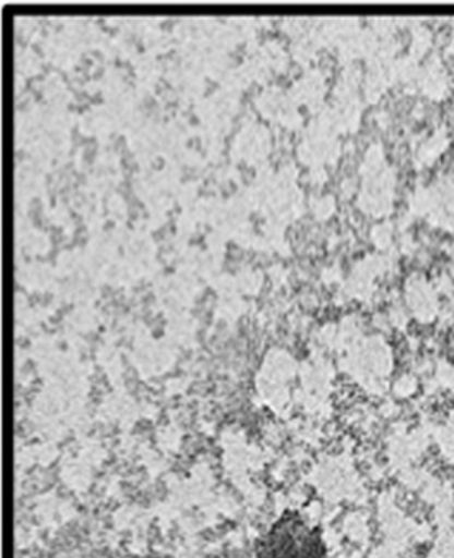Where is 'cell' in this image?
I'll use <instances>...</instances> for the list:
<instances>
[{
  "label": "cell",
  "instance_id": "cell-1",
  "mask_svg": "<svg viewBox=\"0 0 454 558\" xmlns=\"http://www.w3.org/2000/svg\"><path fill=\"white\" fill-rule=\"evenodd\" d=\"M259 558H327L321 530L306 523L299 514L279 518L259 547Z\"/></svg>",
  "mask_w": 454,
  "mask_h": 558
}]
</instances>
